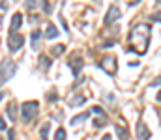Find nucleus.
I'll list each match as a JSON object with an SVG mask.
<instances>
[{"mask_svg":"<svg viewBox=\"0 0 161 140\" xmlns=\"http://www.w3.org/2000/svg\"><path fill=\"white\" fill-rule=\"evenodd\" d=\"M150 34H152V28L148 23H141L133 26V30L129 32V50H135L137 54H144L148 50Z\"/></svg>","mask_w":161,"mask_h":140,"instance_id":"1","label":"nucleus"},{"mask_svg":"<svg viewBox=\"0 0 161 140\" xmlns=\"http://www.w3.org/2000/svg\"><path fill=\"white\" fill-rule=\"evenodd\" d=\"M38 110H40V105H38V101H26V103L21 106L23 120H25V122H32V120L38 116Z\"/></svg>","mask_w":161,"mask_h":140,"instance_id":"2","label":"nucleus"},{"mask_svg":"<svg viewBox=\"0 0 161 140\" xmlns=\"http://www.w3.org/2000/svg\"><path fill=\"white\" fill-rule=\"evenodd\" d=\"M15 71H17L15 62H11V60H4V62L0 64V82H8V80L15 75Z\"/></svg>","mask_w":161,"mask_h":140,"instance_id":"3","label":"nucleus"},{"mask_svg":"<svg viewBox=\"0 0 161 140\" xmlns=\"http://www.w3.org/2000/svg\"><path fill=\"white\" fill-rule=\"evenodd\" d=\"M99 65L107 71V75H116L118 65H116V58H114V56H107V58H103Z\"/></svg>","mask_w":161,"mask_h":140,"instance_id":"4","label":"nucleus"},{"mask_svg":"<svg viewBox=\"0 0 161 140\" xmlns=\"http://www.w3.org/2000/svg\"><path fill=\"white\" fill-rule=\"evenodd\" d=\"M25 43V38L21 36V34H9V38H8V47H9V50L11 52H17L21 47Z\"/></svg>","mask_w":161,"mask_h":140,"instance_id":"5","label":"nucleus"},{"mask_svg":"<svg viewBox=\"0 0 161 140\" xmlns=\"http://www.w3.org/2000/svg\"><path fill=\"white\" fill-rule=\"evenodd\" d=\"M120 8L118 6H111L109 8V11H107V15H105V23L107 24H111V23H114V21H118V17H120Z\"/></svg>","mask_w":161,"mask_h":140,"instance_id":"6","label":"nucleus"},{"mask_svg":"<svg viewBox=\"0 0 161 140\" xmlns=\"http://www.w3.org/2000/svg\"><path fill=\"white\" fill-rule=\"evenodd\" d=\"M137 137H139V140H148L150 138V129L146 127L144 122H137Z\"/></svg>","mask_w":161,"mask_h":140,"instance_id":"7","label":"nucleus"},{"mask_svg":"<svg viewBox=\"0 0 161 140\" xmlns=\"http://www.w3.org/2000/svg\"><path fill=\"white\" fill-rule=\"evenodd\" d=\"M23 24V15L21 13H15L11 17V26H9V34H15V30H19V26Z\"/></svg>","mask_w":161,"mask_h":140,"instance_id":"8","label":"nucleus"},{"mask_svg":"<svg viewBox=\"0 0 161 140\" xmlns=\"http://www.w3.org/2000/svg\"><path fill=\"white\" fill-rule=\"evenodd\" d=\"M6 112H8V116H9L11 122H17V103H15V101H11V103L6 106Z\"/></svg>","mask_w":161,"mask_h":140,"instance_id":"9","label":"nucleus"},{"mask_svg":"<svg viewBox=\"0 0 161 140\" xmlns=\"http://www.w3.org/2000/svg\"><path fill=\"white\" fill-rule=\"evenodd\" d=\"M69 65H71V69H73V75L77 77V75H79V71L82 69V60H80V58H77V60H75V58H71Z\"/></svg>","mask_w":161,"mask_h":140,"instance_id":"10","label":"nucleus"},{"mask_svg":"<svg viewBox=\"0 0 161 140\" xmlns=\"http://www.w3.org/2000/svg\"><path fill=\"white\" fill-rule=\"evenodd\" d=\"M45 36H47L49 39H54V38H58V30H56V26H54V24H49V26H47V32H45Z\"/></svg>","mask_w":161,"mask_h":140,"instance_id":"11","label":"nucleus"},{"mask_svg":"<svg viewBox=\"0 0 161 140\" xmlns=\"http://www.w3.org/2000/svg\"><path fill=\"white\" fill-rule=\"evenodd\" d=\"M88 112H82V114H79V116H75L73 120H71V125H77V123H80V122H84V120H88Z\"/></svg>","mask_w":161,"mask_h":140,"instance_id":"12","label":"nucleus"},{"mask_svg":"<svg viewBox=\"0 0 161 140\" xmlns=\"http://www.w3.org/2000/svg\"><path fill=\"white\" fill-rule=\"evenodd\" d=\"M116 133H118L120 140H127V138H129V135H127V129H125V127H122V125H116Z\"/></svg>","mask_w":161,"mask_h":140,"instance_id":"13","label":"nucleus"},{"mask_svg":"<svg viewBox=\"0 0 161 140\" xmlns=\"http://www.w3.org/2000/svg\"><path fill=\"white\" fill-rule=\"evenodd\" d=\"M40 38H41V32L40 30H34V32H32V47H34V49H38V41H40Z\"/></svg>","mask_w":161,"mask_h":140,"instance_id":"14","label":"nucleus"},{"mask_svg":"<svg viewBox=\"0 0 161 140\" xmlns=\"http://www.w3.org/2000/svg\"><path fill=\"white\" fill-rule=\"evenodd\" d=\"M49 127H51V125H49V123H45V125H43V127H41V140H47V137H49Z\"/></svg>","mask_w":161,"mask_h":140,"instance_id":"15","label":"nucleus"},{"mask_svg":"<svg viewBox=\"0 0 161 140\" xmlns=\"http://www.w3.org/2000/svg\"><path fill=\"white\" fill-rule=\"evenodd\" d=\"M64 50H66V45H54V47H53V54H54V56L62 54Z\"/></svg>","mask_w":161,"mask_h":140,"instance_id":"16","label":"nucleus"},{"mask_svg":"<svg viewBox=\"0 0 161 140\" xmlns=\"http://www.w3.org/2000/svg\"><path fill=\"white\" fill-rule=\"evenodd\" d=\"M54 140H66V131H64L62 127L56 131V135H54Z\"/></svg>","mask_w":161,"mask_h":140,"instance_id":"17","label":"nucleus"},{"mask_svg":"<svg viewBox=\"0 0 161 140\" xmlns=\"http://www.w3.org/2000/svg\"><path fill=\"white\" fill-rule=\"evenodd\" d=\"M56 99H58V93L54 92V90H51V93L47 95V101H51V103H53V101H56Z\"/></svg>","mask_w":161,"mask_h":140,"instance_id":"18","label":"nucleus"},{"mask_svg":"<svg viewBox=\"0 0 161 140\" xmlns=\"http://www.w3.org/2000/svg\"><path fill=\"white\" fill-rule=\"evenodd\" d=\"M40 62H41V65H45V67H51V60H49V58L40 56Z\"/></svg>","mask_w":161,"mask_h":140,"instance_id":"19","label":"nucleus"},{"mask_svg":"<svg viewBox=\"0 0 161 140\" xmlns=\"http://www.w3.org/2000/svg\"><path fill=\"white\" fill-rule=\"evenodd\" d=\"M8 140H15V131H13V129L8 131Z\"/></svg>","mask_w":161,"mask_h":140,"instance_id":"20","label":"nucleus"},{"mask_svg":"<svg viewBox=\"0 0 161 140\" xmlns=\"http://www.w3.org/2000/svg\"><path fill=\"white\" fill-rule=\"evenodd\" d=\"M92 112H96V114H103V108H101V106H92Z\"/></svg>","mask_w":161,"mask_h":140,"instance_id":"21","label":"nucleus"},{"mask_svg":"<svg viewBox=\"0 0 161 140\" xmlns=\"http://www.w3.org/2000/svg\"><path fill=\"white\" fill-rule=\"evenodd\" d=\"M105 123H107V122H103V120H96V122H94V125H96V127H103Z\"/></svg>","mask_w":161,"mask_h":140,"instance_id":"22","label":"nucleus"},{"mask_svg":"<svg viewBox=\"0 0 161 140\" xmlns=\"http://www.w3.org/2000/svg\"><path fill=\"white\" fill-rule=\"evenodd\" d=\"M4 129H6V120L0 116V131H4Z\"/></svg>","mask_w":161,"mask_h":140,"instance_id":"23","label":"nucleus"},{"mask_svg":"<svg viewBox=\"0 0 161 140\" xmlns=\"http://www.w3.org/2000/svg\"><path fill=\"white\" fill-rule=\"evenodd\" d=\"M152 86H161V77H158L156 80H152Z\"/></svg>","mask_w":161,"mask_h":140,"instance_id":"24","label":"nucleus"},{"mask_svg":"<svg viewBox=\"0 0 161 140\" xmlns=\"http://www.w3.org/2000/svg\"><path fill=\"white\" fill-rule=\"evenodd\" d=\"M152 19H154V21H158V23H161V13H156Z\"/></svg>","mask_w":161,"mask_h":140,"instance_id":"25","label":"nucleus"},{"mask_svg":"<svg viewBox=\"0 0 161 140\" xmlns=\"http://www.w3.org/2000/svg\"><path fill=\"white\" fill-rule=\"evenodd\" d=\"M26 8H28V9H34V8H36V4H34V2H26Z\"/></svg>","mask_w":161,"mask_h":140,"instance_id":"26","label":"nucleus"},{"mask_svg":"<svg viewBox=\"0 0 161 140\" xmlns=\"http://www.w3.org/2000/svg\"><path fill=\"white\" fill-rule=\"evenodd\" d=\"M43 9H45V11H47V13H49V11H51V9H53V8H51V4H43Z\"/></svg>","mask_w":161,"mask_h":140,"instance_id":"27","label":"nucleus"},{"mask_svg":"<svg viewBox=\"0 0 161 140\" xmlns=\"http://www.w3.org/2000/svg\"><path fill=\"white\" fill-rule=\"evenodd\" d=\"M101 140H113V137H111V135L107 133V135H103V138H101Z\"/></svg>","mask_w":161,"mask_h":140,"instance_id":"28","label":"nucleus"},{"mask_svg":"<svg viewBox=\"0 0 161 140\" xmlns=\"http://www.w3.org/2000/svg\"><path fill=\"white\" fill-rule=\"evenodd\" d=\"M158 101H161V92H159V93H158Z\"/></svg>","mask_w":161,"mask_h":140,"instance_id":"29","label":"nucleus"},{"mask_svg":"<svg viewBox=\"0 0 161 140\" xmlns=\"http://www.w3.org/2000/svg\"><path fill=\"white\" fill-rule=\"evenodd\" d=\"M2 97H4V92H0V101H2Z\"/></svg>","mask_w":161,"mask_h":140,"instance_id":"30","label":"nucleus"}]
</instances>
